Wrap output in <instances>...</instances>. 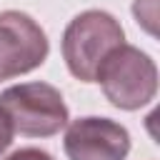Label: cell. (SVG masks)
<instances>
[{"label":"cell","mask_w":160,"mask_h":160,"mask_svg":"<svg viewBox=\"0 0 160 160\" xmlns=\"http://www.w3.org/2000/svg\"><path fill=\"white\" fill-rule=\"evenodd\" d=\"M125 42V30L115 15L105 10H85L75 15L62 32V60L72 78L95 82L102 60Z\"/></svg>","instance_id":"obj_1"},{"label":"cell","mask_w":160,"mask_h":160,"mask_svg":"<svg viewBox=\"0 0 160 160\" xmlns=\"http://www.w3.org/2000/svg\"><path fill=\"white\" fill-rule=\"evenodd\" d=\"M95 82H100L102 95L115 108L140 110L158 92V65L140 48L122 42L102 60Z\"/></svg>","instance_id":"obj_2"},{"label":"cell","mask_w":160,"mask_h":160,"mask_svg":"<svg viewBox=\"0 0 160 160\" xmlns=\"http://www.w3.org/2000/svg\"><path fill=\"white\" fill-rule=\"evenodd\" d=\"M0 110L8 118L12 132L25 138H50L58 135L68 120V105L58 88L50 82H20L0 92Z\"/></svg>","instance_id":"obj_3"},{"label":"cell","mask_w":160,"mask_h":160,"mask_svg":"<svg viewBox=\"0 0 160 160\" xmlns=\"http://www.w3.org/2000/svg\"><path fill=\"white\" fill-rule=\"evenodd\" d=\"M50 42L45 30L28 12H0V82L20 78L45 62Z\"/></svg>","instance_id":"obj_4"},{"label":"cell","mask_w":160,"mask_h":160,"mask_svg":"<svg viewBox=\"0 0 160 160\" xmlns=\"http://www.w3.org/2000/svg\"><path fill=\"white\" fill-rule=\"evenodd\" d=\"M62 148L68 160H125L130 152V132L110 118L88 115L65 125Z\"/></svg>","instance_id":"obj_5"},{"label":"cell","mask_w":160,"mask_h":160,"mask_svg":"<svg viewBox=\"0 0 160 160\" xmlns=\"http://www.w3.org/2000/svg\"><path fill=\"white\" fill-rule=\"evenodd\" d=\"M132 15L138 18V22H140L150 35H155V18H158V12H155V0H135Z\"/></svg>","instance_id":"obj_6"},{"label":"cell","mask_w":160,"mask_h":160,"mask_svg":"<svg viewBox=\"0 0 160 160\" xmlns=\"http://www.w3.org/2000/svg\"><path fill=\"white\" fill-rule=\"evenodd\" d=\"M5 160H55L48 150H40V148H20L15 152H10Z\"/></svg>","instance_id":"obj_7"},{"label":"cell","mask_w":160,"mask_h":160,"mask_svg":"<svg viewBox=\"0 0 160 160\" xmlns=\"http://www.w3.org/2000/svg\"><path fill=\"white\" fill-rule=\"evenodd\" d=\"M12 128H10V122H8V118L2 115V110H0V155L12 145Z\"/></svg>","instance_id":"obj_8"}]
</instances>
